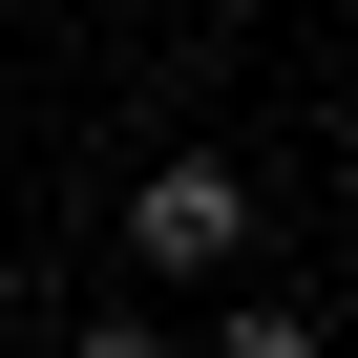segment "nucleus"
<instances>
[{
	"label": "nucleus",
	"instance_id": "nucleus-2",
	"mask_svg": "<svg viewBox=\"0 0 358 358\" xmlns=\"http://www.w3.org/2000/svg\"><path fill=\"white\" fill-rule=\"evenodd\" d=\"M211 358H337V337H316L295 295H253V316H211Z\"/></svg>",
	"mask_w": 358,
	"mask_h": 358
},
{
	"label": "nucleus",
	"instance_id": "nucleus-3",
	"mask_svg": "<svg viewBox=\"0 0 358 358\" xmlns=\"http://www.w3.org/2000/svg\"><path fill=\"white\" fill-rule=\"evenodd\" d=\"M64 358H169V337H64Z\"/></svg>",
	"mask_w": 358,
	"mask_h": 358
},
{
	"label": "nucleus",
	"instance_id": "nucleus-1",
	"mask_svg": "<svg viewBox=\"0 0 358 358\" xmlns=\"http://www.w3.org/2000/svg\"><path fill=\"white\" fill-rule=\"evenodd\" d=\"M127 232H148V274H232L253 253V169L232 148H169L148 190H127Z\"/></svg>",
	"mask_w": 358,
	"mask_h": 358
}]
</instances>
